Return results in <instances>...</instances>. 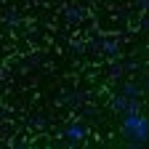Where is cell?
<instances>
[{"label":"cell","instance_id":"cell-1","mask_svg":"<svg viewBox=\"0 0 149 149\" xmlns=\"http://www.w3.org/2000/svg\"><path fill=\"white\" fill-rule=\"evenodd\" d=\"M120 133L128 146H146L149 120L141 112H125V115H120Z\"/></svg>","mask_w":149,"mask_h":149},{"label":"cell","instance_id":"cell-2","mask_svg":"<svg viewBox=\"0 0 149 149\" xmlns=\"http://www.w3.org/2000/svg\"><path fill=\"white\" fill-rule=\"evenodd\" d=\"M83 96H85V93H80V91H61L59 104H61V107H67V109H80Z\"/></svg>","mask_w":149,"mask_h":149},{"label":"cell","instance_id":"cell-3","mask_svg":"<svg viewBox=\"0 0 149 149\" xmlns=\"http://www.w3.org/2000/svg\"><path fill=\"white\" fill-rule=\"evenodd\" d=\"M64 136H67V144H80L83 139H85V128L80 125V123H72V125H67V130H64Z\"/></svg>","mask_w":149,"mask_h":149},{"label":"cell","instance_id":"cell-4","mask_svg":"<svg viewBox=\"0 0 149 149\" xmlns=\"http://www.w3.org/2000/svg\"><path fill=\"white\" fill-rule=\"evenodd\" d=\"M120 93H123L125 99H139L141 93H144V88H141L139 83H133V80H128V83L120 85Z\"/></svg>","mask_w":149,"mask_h":149},{"label":"cell","instance_id":"cell-5","mask_svg":"<svg viewBox=\"0 0 149 149\" xmlns=\"http://www.w3.org/2000/svg\"><path fill=\"white\" fill-rule=\"evenodd\" d=\"M101 56H107V59H117L120 56V43L117 40H101Z\"/></svg>","mask_w":149,"mask_h":149},{"label":"cell","instance_id":"cell-6","mask_svg":"<svg viewBox=\"0 0 149 149\" xmlns=\"http://www.w3.org/2000/svg\"><path fill=\"white\" fill-rule=\"evenodd\" d=\"M107 77H109L112 83L123 80V77H125V67H123L120 61H115V59H112V61H109V69H107Z\"/></svg>","mask_w":149,"mask_h":149},{"label":"cell","instance_id":"cell-7","mask_svg":"<svg viewBox=\"0 0 149 149\" xmlns=\"http://www.w3.org/2000/svg\"><path fill=\"white\" fill-rule=\"evenodd\" d=\"M83 19H85V11L80 6H67V22L69 24H80Z\"/></svg>","mask_w":149,"mask_h":149},{"label":"cell","instance_id":"cell-8","mask_svg":"<svg viewBox=\"0 0 149 149\" xmlns=\"http://www.w3.org/2000/svg\"><path fill=\"white\" fill-rule=\"evenodd\" d=\"M128 101H130V99H125L123 93H117V96L112 99V109H115L117 115H125V112H128Z\"/></svg>","mask_w":149,"mask_h":149},{"label":"cell","instance_id":"cell-9","mask_svg":"<svg viewBox=\"0 0 149 149\" xmlns=\"http://www.w3.org/2000/svg\"><path fill=\"white\" fill-rule=\"evenodd\" d=\"M48 125H51V120H48L45 115H35V117L29 120V128H32V130H45Z\"/></svg>","mask_w":149,"mask_h":149},{"label":"cell","instance_id":"cell-10","mask_svg":"<svg viewBox=\"0 0 149 149\" xmlns=\"http://www.w3.org/2000/svg\"><path fill=\"white\" fill-rule=\"evenodd\" d=\"M3 22H6L8 27H16L19 22H22V19H19V13H16V11H6V16H3Z\"/></svg>","mask_w":149,"mask_h":149},{"label":"cell","instance_id":"cell-11","mask_svg":"<svg viewBox=\"0 0 149 149\" xmlns=\"http://www.w3.org/2000/svg\"><path fill=\"white\" fill-rule=\"evenodd\" d=\"M72 51H74V53H83V51H85V43H72Z\"/></svg>","mask_w":149,"mask_h":149}]
</instances>
